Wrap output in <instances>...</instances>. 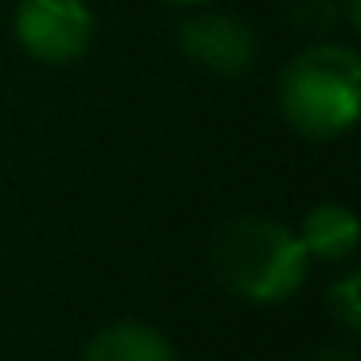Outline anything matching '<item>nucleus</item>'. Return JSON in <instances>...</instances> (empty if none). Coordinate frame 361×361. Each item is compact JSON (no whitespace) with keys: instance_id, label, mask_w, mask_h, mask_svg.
I'll return each mask as SVG.
<instances>
[{"instance_id":"obj_1","label":"nucleus","mask_w":361,"mask_h":361,"mask_svg":"<svg viewBox=\"0 0 361 361\" xmlns=\"http://www.w3.org/2000/svg\"><path fill=\"white\" fill-rule=\"evenodd\" d=\"M280 113L307 140H338L361 117V55L350 43H311L280 71Z\"/></svg>"},{"instance_id":"obj_2","label":"nucleus","mask_w":361,"mask_h":361,"mask_svg":"<svg viewBox=\"0 0 361 361\" xmlns=\"http://www.w3.org/2000/svg\"><path fill=\"white\" fill-rule=\"evenodd\" d=\"M210 268L226 291L249 303H283L307 280V257L295 229L276 218H237L214 233Z\"/></svg>"},{"instance_id":"obj_3","label":"nucleus","mask_w":361,"mask_h":361,"mask_svg":"<svg viewBox=\"0 0 361 361\" xmlns=\"http://www.w3.org/2000/svg\"><path fill=\"white\" fill-rule=\"evenodd\" d=\"M12 35L35 63H78L97 35V20L86 0H20L12 12Z\"/></svg>"},{"instance_id":"obj_4","label":"nucleus","mask_w":361,"mask_h":361,"mask_svg":"<svg viewBox=\"0 0 361 361\" xmlns=\"http://www.w3.org/2000/svg\"><path fill=\"white\" fill-rule=\"evenodd\" d=\"M179 47L195 66L218 78H245L257 63V35L229 12H190L179 24Z\"/></svg>"},{"instance_id":"obj_5","label":"nucleus","mask_w":361,"mask_h":361,"mask_svg":"<svg viewBox=\"0 0 361 361\" xmlns=\"http://www.w3.org/2000/svg\"><path fill=\"white\" fill-rule=\"evenodd\" d=\"M82 361H179L164 330L148 322H109L82 350Z\"/></svg>"},{"instance_id":"obj_6","label":"nucleus","mask_w":361,"mask_h":361,"mask_svg":"<svg viewBox=\"0 0 361 361\" xmlns=\"http://www.w3.org/2000/svg\"><path fill=\"white\" fill-rule=\"evenodd\" d=\"M299 241L311 260H345L357 249V214L342 202H319L299 226Z\"/></svg>"},{"instance_id":"obj_7","label":"nucleus","mask_w":361,"mask_h":361,"mask_svg":"<svg viewBox=\"0 0 361 361\" xmlns=\"http://www.w3.org/2000/svg\"><path fill=\"white\" fill-rule=\"evenodd\" d=\"M357 291H361L357 272L342 276V280H338V283H330V291H326L330 314H334V319L342 322L345 330H357V326H361V299H357Z\"/></svg>"},{"instance_id":"obj_8","label":"nucleus","mask_w":361,"mask_h":361,"mask_svg":"<svg viewBox=\"0 0 361 361\" xmlns=\"http://www.w3.org/2000/svg\"><path fill=\"white\" fill-rule=\"evenodd\" d=\"M167 4H175V8H206L210 0H167Z\"/></svg>"}]
</instances>
